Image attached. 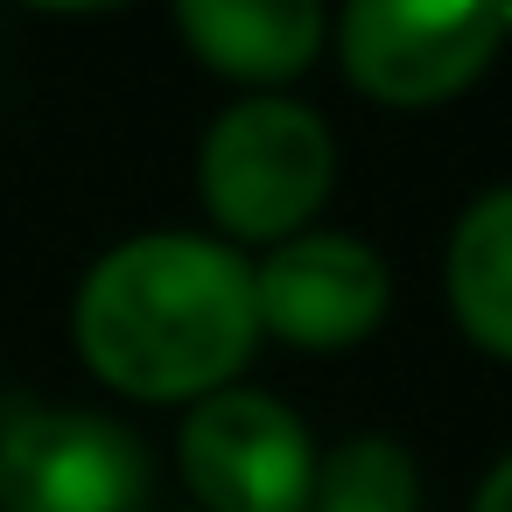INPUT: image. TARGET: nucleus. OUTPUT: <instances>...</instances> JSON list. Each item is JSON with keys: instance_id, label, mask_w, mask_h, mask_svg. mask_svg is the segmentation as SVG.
<instances>
[{"instance_id": "f257e3e1", "label": "nucleus", "mask_w": 512, "mask_h": 512, "mask_svg": "<svg viewBox=\"0 0 512 512\" xmlns=\"http://www.w3.org/2000/svg\"><path fill=\"white\" fill-rule=\"evenodd\" d=\"M71 337L99 386L155 407H197L239 386L246 358L260 351L253 267L225 239L141 232L85 274Z\"/></svg>"}, {"instance_id": "f03ea898", "label": "nucleus", "mask_w": 512, "mask_h": 512, "mask_svg": "<svg viewBox=\"0 0 512 512\" xmlns=\"http://www.w3.org/2000/svg\"><path fill=\"white\" fill-rule=\"evenodd\" d=\"M337 183V141L316 106L253 92L225 106L197 148V190L225 246H288L316 225L323 197Z\"/></svg>"}, {"instance_id": "7ed1b4c3", "label": "nucleus", "mask_w": 512, "mask_h": 512, "mask_svg": "<svg viewBox=\"0 0 512 512\" xmlns=\"http://www.w3.org/2000/svg\"><path fill=\"white\" fill-rule=\"evenodd\" d=\"M512 36V8H484V0H449V8H414V0H358L330 22L344 78L393 113L442 106L470 92L498 43Z\"/></svg>"}, {"instance_id": "20e7f679", "label": "nucleus", "mask_w": 512, "mask_h": 512, "mask_svg": "<svg viewBox=\"0 0 512 512\" xmlns=\"http://www.w3.org/2000/svg\"><path fill=\"white\" fill-rule=\"evenodd\" d=\"M183 484L211 512H302L316 498V442L274 393L225 386L183 414Z\"/></svg>"}, {"instance_id": "39448f33", "label": "nucleus", "mask_w": 512, "mask_h": 512, "mask_svg": "<svg viewBox=\"0 0 512 512\" xmlns=\"http://www.w3.org/2000/svg\"><path fill=\"white\" fill-rule=\"evenodd\" d=\"M141 442L85 407H29L0 435V512H141Z\"/></svg>"}, {"instance_id": "423d86ee", "label": "nucleus", "mask_w": 512, "mask_h": 512, "mask_svg": "<svg viewBox=\"0 0 512 512\" xmlns=\"http://www.w3.org/2000/svg\"><path fill=\"white\" fill-rule=\"evenodd\" d=\"M253 309L260 337H281L295 351H351L386 323L393 274L365 239L309 225L253 267Z\"/></svg>"}, {"instance_id": "0eeeda50", "label": "nucleus", "mask_w": 512, "mask_h": 512, "mask_svg": "<svg viewBox=\"0 0 512 512\" xmlns=\"http://www.w3.org/2000/svg\"><path fill=\"white\" fill-rule=\"evenodd\" d=\"M176 36L197 50L204 71L253 92H281L323 57L330 15L316 0H183Z\"/></svg>"}, {"instance_id": "6e6552de", "label": "nucleus", "mask_w": 512, "mask_h": 512, "mask_svg": "<svg viewBox=\"0 0 512 512\" xmlns=\"http://www.w3.org/2000/svg\"><path fill=\"white\" fill-rule=\"evenodd\" d=\"M442 295H449L456 330L484 358L512 365V183L484 190L456 218L449 253H442Z\"/></svg>"}, {"instance_id": "1a4fd4ad", "label": "nucleus", "mask_w": 512, "mask_h": 512, "mask_svg": "<svg viewBox=\"0 0 512 512\" xmlns=\"http://www.w3.org/2000/svg\"><path fill=\"white\" fill-rule=\"evenodd\" d=\"M316 491L330 512H414V463L365 435V442H344L330 470H316Z\"/></svg>"}, {"instance_id": "9d476101", "label": "nucleus", "mask_w": 512, "mask_h": 512, "mask_svg": "<svg viewBox=\"0 0 512 512\" xmlns=\"http://www.w3.org/2000/svg\"><path fill=\"white\" fill-rule=\"evenodd\" d=\"M470 512H512V449L491 463V477L477 484V505H470Z\"/></svg>"}]
</instances>
